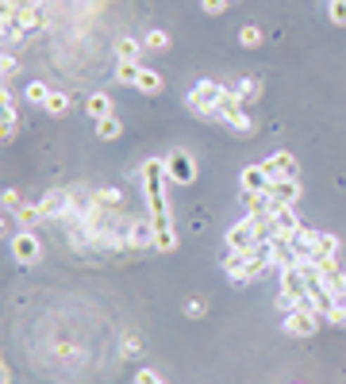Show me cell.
I'll list each match as a JSON object with an SVG mask.
<instances>
[{"mask_svg":"<svg viewBox=\"0 0 346 384\" xmlns=\"http://www.w3.org/2000/svg\"><path fill=\"white\" fill-rule=\"evenodd\" d=\"M219 93H224V85H216V81H200V85H193V93L185 96L188 112L200 116V119H219Z\"/></svg>","mask_w":346,"mask_h":384,"instance_id":"6da1fadb","label":"cell"},{"mask_svg":"<svg viewBox=\"0 0 346 384\" xmlns=\"http://www.w3.org/2000/svg\"><path fill=\"white\" fill-rule=\"evenodd\" d=\"M219 124L235 127L238 135H250V131H254L250 116H246V104L238 100L235 88H224V93H219Z\"/></svg>","mask_w":346,"mask_h":384,"instance_id":"7a4b0ae2","label":"cell"},{"mask_svg":"<svg viewBox=\"0 0 346 384\" xmlns=\"http://www.w3.org/2000/svg\"><path fill=\"white\" fill-rule=\"evenodd\" d=\"M258 242H262V234H258V227H254L250 216L238 219V223L227 231V250H235V254H250Z\"/></svg>","mask_w":346,"mask_h":384,"instance_id":"3957f363","label":"cell"},{"mask_svg":"<svg viewBox=\"0 0 346 384\" xmlns=\"http://www.w3.org/2000/svg\"><path fill=\"white\" fill-rule=\"evenodd\" d=\"M166 177L173 185H193L196 181V161L188 150H169L166 154Z\"/></svg>","mask_w":346,"mask_h":384,"instance_id":"277c9868","label":"cell"},{"mask_svg":"<svg viewBox=\"0 0 346 384\" xmlns=\"http://www.w3.org/2000/svg\"><path fill=\"white\" fill-rule=\"evenodd\" d=\"M12 258L20 261V265H39V258H43V242L35 239V231L12 234Z\"/></svg>","mask_w":346,"mask_h":384,"instance_id":"5b68a950","label":"cell"},{"mask_svg":"<svg viewBox=\"0 0 346 384\" xmlns=\"http://www.w3.org/2000/svg\"><path fill=\"white\" fill-rule=\"evenodd\" d=\"M269 211H277V208H293L296 200H300V181L296 177H281V181H274L269 185Z\"/></svg>","mask_w":346,"mask_h":384,"instance_id":"8992f818","label":"cell"},{"mask_svg":"<svg viewBox=\"0 0 346 384\" xmlns=\"http://www.w3.org/2000/svg\"><path fill=\"white\" fill-rule=\"evenodd\" d=\"M316 326H319V315L308 312V307L285 312V334H293V338H308V334H316Z\"/></svg>","mask_w":346,"mask_h":384,"instance_id":"52a82bcc","label":"cell"},{"mask_svg":"<svg viewBox=\"0 0 346 384\" xmlns=\"http://www.w3.org/2000/svg\"><path fill=\"white\" fill-rule=\"evenodd\" d=\"M39 211H43V219H58V223H62V219L70 216V189L46 192L43 200H39Z\"/></svg>","mask_w":346,"mask_h":384,"instance_id":"ba28073f","label":"cell"},{"mask_svg":"<svg viewBox=\"0 0 346 384\" xmlns=\"http://www.w3.org/2000/svg\"><path fill=\"white\" fill-rule=\"evenodd\" d=\"M262 169L269 173V181H281V177H296V158L288 150H277L262 161Z\"/></svg>","mask_w":346,"mask_h":384,"instance_id":"9c48e42d","label":"cell"},{"mask_svg":"<svg viewBox=\"0 0 346 384\" xmlns=\"http://www.w3.org/2000/svg\"><path fill=\"white\" fill-rule=\"evenodd\" d=\"M238 185H243V192H269V185H274V181H269V173L262 169V161H258V166H246L243 169Z\"/></svg>","mask_w":346,"mask_h":384,"instance_id":"30bf717a","label":"cell"},{"mask_svg":"<svg viewBox=\"0 0 346 384\" xmlns=\"http://www.w3.org/2000/svg\"><path fill=\"white\" fill-rule=\"evenodd\" d=\"M300 219H296V211L293 208H277L274 211V234H277V239H288V242H293V234L296 231H300Z\"/></svg>","mask_w":346,"mask_h":384,"instance_id":"8fae6325","label":"cell"},{"mask_svg":"<svg viewBox=\"0 0 346 384\" xmlns=\"http://www.w3.org/2000/svg\"><path fill=\"white\" fill-rule=\"evenodd\" d=\"M154 242H158V227L150 223V216L135 219V227H131V246L143 250V246H154Z\"/></svg>","mask_w":346,"mask_h":384,"instance_id":"7c38bea8","label":"cell"},{"mask_svg":"<svg viewBox=\"0 0 346 384\" xmlns=\"http://www.w3.org/2000/svg\"><path fill=\"white\" fill-rule=\"evenodd\" d=\"M85 116L96 119V124H101V119H108V116H115V112H112V96L108 93H93L85 100Z\"/></svg>","mask_w":346,"mask_h":384,"instance_id":"4fadbf2b","label":"cell"},{"mask_svg":"<svg viewBox=\"0 0 346 384\" xmlns=\"http://www.w3.org/2000/svg\"><path fill=\"white\" fill-rule=\"evenodd\" d=\"M143 51H146L143 39H131V35L115 39V58H120V62H139V54H143Z\"/></svg>","mask_w":346,"mask_h":384,"instance_id":"5bb4252c","label":"cell"},{"mask_svg":"<svg viewBox=\"0 0 346 384\" xmlns=\"http://www.w3.org/2000/svg\"><path fill=\"white\" fill-rule=\"evenodd\" d=\"M162 85H166V81H162V73L158 69H146L143 65V73H139V93H146V96H158L162 93Z\"/></svg>","mask_w":346,"mask_h":384,"instance_id":"9a60e30c","label":"cell"},{"mask_svg":"<svg viewBox=\"0 0 346 384\" xmlns=\"http://www.w3.org/2000/svg\"><path fill=\"white\" fill-rule=\"evenodd\" d=\"M339 254V239L335 234H316V250H312V261H323Z\"/></svg>","mask_w":346,"mask_h":384,"instance_id":"2e32d148","label":"cell"},{"mask_svg":"<svg viewBox=\"0 0 346 384\" xmlns=\"http://www.w3.org/2000/svg\"><path fill=\"white\" fill-rule=\"evenodd\" d=\"M235 93H238V100H243V104H254V100H258V96H262V81H254V77H243V81H238V85H235Z\"/></svg>","mask_w":346,"mask_h":384,"instance_id":"e0dca14e","label":"cell"},{"mask_svg":"<svg viewBox=\"0 0 346 384\" xmlns=\"http://www.w3.org/2000/svg\"><path fill=\"white\" fill-rule=\"evenodd\" d=\"M15 131H20V116H15V104H4V119H0V135H4V143H12Z\"/></svg>","mask_w":346,"mask_h":384,"instance_id":"ac0fdd59","label":"cell"},{"mask_svg":"<svg viewBox=\"0 0 346 384\" xmlns=\"http://www.w3.org/2000/svg\"><path fill=\"white\" fill-rule=\"evenodd\" d=\"M43 20H46L43 4H39V8H23V12H20V23H23V31H27V35H31V31H39V27H43Z\"/></svg>","mask_w":346,"mask_h":384,"instance_id":"d6986e66","label":"cell"},{"mask_svg":"<svg viewBox=\"0 0 346 384\" xmlns=\"http://www.w3.org/2000/svg\"><path fill=\"white\" fill-rule=\"evenodd\" d=\"M139 73H143L139 62H120L115 65V81H120V85H139Z\"/></svg>","mask_w":346,"mask_h":384,"instance_id":"ffe728a7","label":"cell"},{"mask_svg":"<svg viewBox=\"0 0 346 384\" xmlns=\"http://www.w3.org/2000/svg\"><path fill=\"white\" fill-rule=\"evenodd\" d=\"M96 135H101L104 143H112V138H120V135H123V124H120V116H108V119H101V124H96Z\"/></svg>","mask_w":346,"mask_h":384,"instance_id":"44dd1931","label":"cell"},{"mask_svg":"<svg viewBox=\"0 0 346 384\" xmlns=\"http://www.w3.org/2000/svg\"><path fill=\"white\" fill-rule=\"evenodd\" d=\"M4 39H8V43H23V39H27L20 15H4Z\"/></svg>","mask_w":346,"mask_h":384,"instance_id":"7402d4cb","label":"cell"},{"mask_svg":"<svg viewBox=\"0 0 346 384\" xmlns=\"http://www.w3.org/2000/svg\"><path fill=\"white\" fill-rule=\"evenodd\" d=\"M51 93H54V88H46L43 81H31V85L23 88V96H27L31 104H46V100H51Z\"/></svg>","mask_w":346,"mask_h":384,"instance_id":"603a6c76","label":"cell"},{"mask_svg":"<svg viewBox=\"0 0 346 384\" xmlns=\"http://www.w3.org/2000/svg\"><path fill=\"white\" fill-rule=\"evenodd\" d=\"M70 104H73V100H70L65 93H51V100H46L43 108L51 112V116H65V112H70Z\"/></svg>","mask_w":346,"mask_h":384,"instance_id":"cb8c5ba5","label":"cell"},{"mask_svg":"<svg viewBox=\"0 0 346 384\" xmlns=\"http://www.w3.org/2000/svg\"><path fill=\"white\" fill-rule=\"evenodd\" d=\"M143 46H146V51H166V46H169V35L154 27V31H146V35H143Z\"/></svg>","mask_w":346,"mask_h":384,"instance_id":"d4e9b609","label":"cell"},{"mask_svg":"<svg viewBox=\"0 0 346 384\" xmlns=\"http://www.w3.org/2000/svg\"><path fill=\"white\" fill-rule=\"evenodd\" d=\"M238 43H243L246 51H258V46H262V31H258V27H250V23H246V27L238 31Z\"/></svg>","mask_w":346,"mask_h":384,"instance_id":"484cf974","label":"cell"},{"mask_svg":"<svg viewBox=\"0 0 346 384\" xmlns=\"http://www.w3.org/2000/svg\"><path fill=\"white\" fill-rule=\"evenodd\" d=\"M96 200H101L104 208H123V192L120 189H96Z\"/></svg>","mask_w":346,"mask_h":384,"instance_id":"4316f807","label":"cell"},{"mask_svg":"<svg viewBox=\"0 0 346 384\" xmlns=\"http://www.w3.org/2000/svg\"><path fill=\"white\" fill-rule=\"evenodd\" d=\"M15 219H20L23 227H31V223H39V219H43V211H39V204H35V208H31V204H23V208L15 211Z\"/></svg>","mask_w":346,"mask_h":384,"instance_id":"83f0119b","label":"cell"},{"mask_svg":"<svg viewBox=\"0 0 346 384\" xmlns=\"http://www.w3.org/2000/svg\"><path fill=\"white\" fill-rule=\"evenodd\" d=\"M0 73H4V81L20 73V62H15V54H4V58H0Z\"/></svg>","mask_w":346,"mask_h":384,"instance_id":"f1b7e54d","label":"cell"},{"mask_svg":"<svg viewBox=\"0 0 346 384\" xmlns=\"http://www.w3.org/2000/svg\"><path fill=\"white\" fill-rule=\"evenodd\" d=\"M323 319H327V323H335V326H346V304H335L331 312L323 315Z\"/></svg>","mask_w":346,"mask_h":384,"instance_id":"f546056e","label":"cell"},{"mask_svg":"<svg viewBox=\"0 0 346 384\" xmlns=\"http://www.w3.org/2000/svg\"><path fill=\"white\" fill-rule=\"evenodd\" d=\"M135 384H166V377H158L154 369H139L135 373Z\"/></svg>","mask_w":346,"mask_h":384,"instance_id":"4dcf8cb0","label":"cell"},{"mask_svg":"<svg viewBox=\"0 0 346 384\" xmlns=\"http://www.w3.org/2000/svg\"><path fill=\"white\" fill-rule=\"evenodd\" d=\"M4 208H8V211H20V208H23V196L15 192V189H4Z\"/></svg>","mask_w":346,"mask_h":384,"instance_id":"1f68e13d","label":"cell"},{"mask_svg":"<svg viewBox=\"0 0 346 384\" xmlns=\"http://www.w3.org/2000/svg\"><path fill=\"white\" fill-rule=\"evenodd\" d=\"M139 350H143L139 346V334H123V357H135Z\"/></svg>","mask_w":346,"mask_h":384,"instance_id":"d6a6232c","label":"cell"},{"mask_svg":"<svg viewBox=\"0 0 346 384\" xmlns=\"http://www.w3.org/2000/svg\"><path fill=\"white\" fill-rule=\"evenodd\" d=\"M227 4H231V0H204V12L219 15V12H227Z\"/></svg>","mask_w":346,"mask_h":384,"instance_id":"836d02e7","label":"cell"},{"mask_svg":"<svg viewBox=\"0 0 346 384\" xmlns=\"http://www.w3.org/2000/svg\"><path fill=\"white\" fill-rule=\"evenodd\" d=\"M331 23H339V27H346V4H331Z\"/></svg>","mask_w":346,"mask_h":384,"instance_id":"e575fe53","label":"cell"},{"mask_svg":"<svg viewBox=\"0 0 346 384\" xmlns=\"http://www.w3.org/2000/svg\"><path fill=\"white\" fill-rule=\"evenodd\" d=\"M185 312L193 315V319H200V315H204V300H188V304H185Z\"/></svg>","mask_w":346,"mask_h":384,"instance_id":"d590c367","label":"cell"},{"mask_svg":"<svg viewBox=\"0 0 346 384\" xmlns=\"http://www.w3.org/2000/svg\"><path fill=\"white\" fill-rule=\"evenodd\" d=\"M331 4H346V0H331Z\"/></svg>","mask_w":346,"mask_h":384,"instance_id":"8d00e7d4","label":"cell"}]
</instances>
